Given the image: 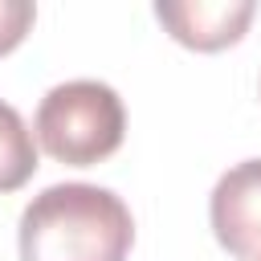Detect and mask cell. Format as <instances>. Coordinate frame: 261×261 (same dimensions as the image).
<instances>
[{
  "label": "cell",
  "instance_id": "cell-3",
  "mask_svg": "<svg viewBox=\"0 0 261 261\" xmlns=\"http://www.w3.org/2000/svg\"><path fill=\"white\" fill-rule=\"evenodd\" d=\"M208 220L237 261H261V159L228 167L208 200Z\"/></svg>",
  "mask_w": 261,
  "mask_h": 261
},
{
  "label": "cell",
  "instance_id": "cell-4",
  "mask_svg": "<svg viewBox=\"0 0 261 261\" xmlns=\"http://www.w3.org/2000/svg\"><path fill=\"white\" fill-rule=\"evenodd\" d=\"M253 12H257L253 0H188V4L159 0L155 4L159 24L179 45L200 49V53H216L224 45H237L245 37Z\"/></svg>",
  "mask_w": 261,
  "mask_h": 261
},
{
  "label": "cell",
  "instance_id": "cell-2",
  "mask_svg": "<svg viewBox=\"0 0 261 261\" xmlns=\"http://www.w3.org/2000/svg\"><path fill=\"white\" fill-rule=\"evenodd\" d=\"M37 143L69 167H94L122 147L126 110L114 86L94 77H73L53 86L33 118Z\"/></svg>",
  "mask_w": 261,
  "mask_h": 261
},
{
  "label": "cell",
  "instance_id": "cell-5",
  "mask_svg": "<svg viewBox=\"0 0 261 261\" xmlns=\"http://www.w3.org/2000/svg\"><path fill=\"white\" fill-rule=\"evenodd\" d=\"M37 171V143L16 106L0 102V192H16Z\"/></svg>",
  "mask_w": 261,
  "mask_h": 261
},
{
  "label": "cell",
  "instance_id": "cell-1",
  "mask_svg": "<svg viewBox=\"0 0 261 261\" xmlns=\"http://www.w3.org/2000/svg\"><path fill=\"white\" fill-rule=\"evenodd\" d=\"M16 245L20 261H126L135 220L110 188L53 184L20 212Z\"/></svg>",
  "mask_w": 261,
  "mask_h": 261
},
{
  "label": "cell",
  "instance_id": "cell-6",
  "mask_svg": "<svg viewBox=\"0 0 261 261\" xmlns=\"http://www.w3.org/2000/svg\"><path fill=\"white\" fill-rule=\"evenodd\" d=\"M37 20V8L29 0H0V57L12 53Z\"/></svg>",
  "mask_w": 261,
  "mask_h": 261
}]
</instances>
